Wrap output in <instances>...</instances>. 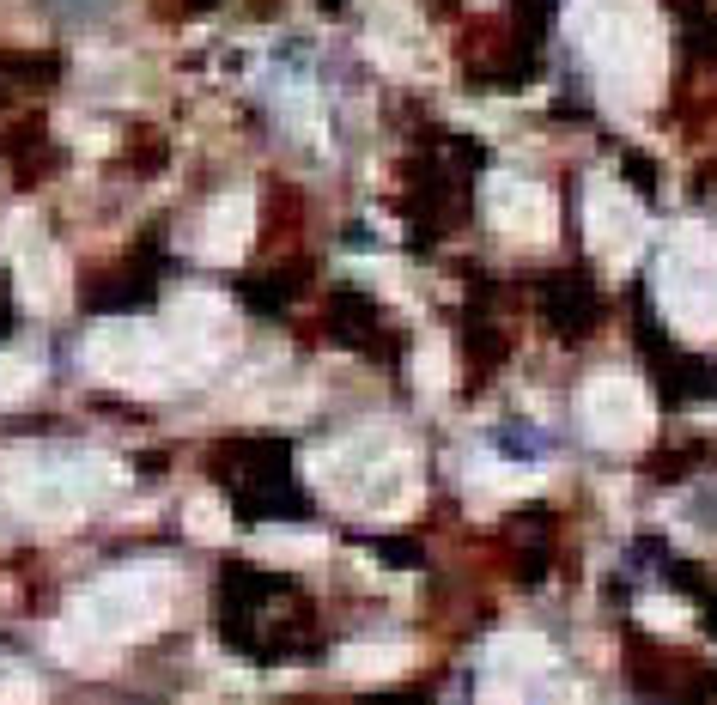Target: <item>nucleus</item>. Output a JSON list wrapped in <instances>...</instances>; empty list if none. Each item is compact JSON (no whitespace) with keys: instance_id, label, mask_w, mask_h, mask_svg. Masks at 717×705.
I'll use <instances>...</instances> for the list:
<instances>
[{"instance_id":"nucleus-1","label":"nucleus","mask_w":717,"mask_h":705,"mask_svg":"<svg viewBox=\"0 0 717 705\" xmlns=\"http://www.w3.org/2000/svg\"><path fill=\"white\" fill-rule=\"evenodd\" d=\"M547 317H553V329H560L566 341H584L596 329V317H602V292L584 274H572V280H560L547 292Z\"/></svg>"},{"instance_id":"nucleus-2","label":"nucleus","mask_w":717,"mask_h":705,"mask_svg":"<svg viewBox=\"0 0 717 705\" xmlns=\"http://www.w3.org/2000/svg\"><path fill=\"white\" fill-rule=\"evenodd\" d=\"M86 304H92V310H146V304H152V274L128 268V274L92 280V286H86Z\"/></svg>"},{"instance_id":"nucleus-3","label":"nucleus","mask_w":717,"mask_h":705,"mask_svg":"<svg viewBox=\"0 0 717 705\" xmlns=\"http://www.w3.org/2000/svg\"><path fill=\"white\" fill-rule=\"evenodd\" d=\"M377 554H383L389 566H414V560H420V541H383Z\"/></svg>"},{"instance_id":"nucleus-4","label":"nucleus","mask_w":717,"mask_h":705,"mask_svg":"<svg viewBox=\"0 0 717 705\" xmlns=\"http://www.w3.org/2000/svg\"><path fill=\"white\" fill-rule=\"evenodd\" d=\"M13 335V304H7V268H0V341Z\"/></svg>"},{"instance_id":"nucleus-5","label":"nucleus","mask_w":717,"mask_h":705,"mask_svg":"<svg viewBox=\"0 0 717 705\" xmlns=\"http://www.w3.org/2000/svg\"><path fill=\"white\" fill-rule=\"evenodd\" d=\"M316 7H329V13H341V0H316Z\"/></svg>"}]
</instances>
